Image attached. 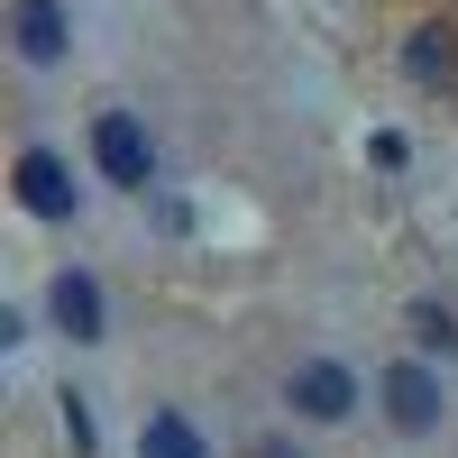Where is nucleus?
<instances>
[{
	"mask_svg": "<svg viewBox=\"0 0 458 458\" xmlns=\"http://www.w3.org/2000/svg\"><path fill=\"white\" fill-rule=\"evenodd\" d=\"M92 165L120 183V193H147V183H157V147H147V129L129 110H101L92 120Z\"/></svg>",
	"mask_w": 458,
	"mask_h": 458,
	"instance_id": "nucleus-1",
	"label": "nucleus"
},
{
	"mask_svg": "<svg viewBox=\"0 0 458 458\" xmlns=\"http://www.w3.org/2000/svg\"><path fill=\"white\" fill-rule=\"evenodd\" d=\"M440 412H449V386H440L422 358L386 367V422H394V431H412V440H422V431H440Z\"/></svg>",
	"mask_w": 458,
	"mask_h": 458,
	"instance_id": "nucleus-2",
	"label": "nucleus"
},
{
	"mask_svg": "<svg viewBox=\"0 0 458 458\" xmlns=\"http://www.w3.org/2000/svg\"><path fill=\"white\" fill-rule=\"evenodd\" d=\"M293 412H302V422H349V412H358V376L339 358H302L293 367Z\"/></svg>",
	"mask_w": 458,
	"mask_h": 458,
	"instance_id": "nucleus-3",
	"label": "nucleus"
},
{
	"mask_svg": "<svg viewBox=\"0 0 458 458\" xmlns=\"http://www.w3.org/2000/svg\"><path fill=\"white\" fill-rule=\"evenodd\" d=\"M10 47H19L28 64H64L73 10H64V0H19V10H10Z\"/></svg>",
	"mask_w": 458,
	"mask_h": 458,
	"instance_id": "nucleus-4",
	"label": "nucleus"
},
{
	"mask_svg": "<svg viewBox=\"0 0 458 458\" xmlns=\"http://www.w3.org/2000/svg\"><path fill=\"white\" fill-rule=\"evenodd\" d=\"M19 202H28L37 220H73V202H83V193H73V174H64L55 147H28V157H19Z\"/></svg>",
	"mask_w": 458,
	"mask_h": 458,
	"instance_id": "nucleus-5",
	"label": "nucleus"
},
{
	"mask_svg": "<svg viewBox=\"0 0 458 458\" xmlns=\"http://www.w3.org/2000/svg\"><path fill=\"white\" fill-rule=\"evenodd\" d=\"M47 312H55L64 339H101V330H110V302H101V284L83 276V266H64V276L47 284Z\"/></svg>",
	"mask_w": 458,
	"mask_h": 458,
	"instance_id": "nucleus-6",
	"label": "nucleus"
},
{
	"mask_svg": "<svg viewBox=\"0 0 458 458\" xmlns=\"http://www.w3.org/2000/svg\"><path fill=\"white\" fill-rule=\"evenodd\" d=\"M138 458H202V431L183 422V412H147V431H138Z\"/></svg>",
	"mask_w": 458,
	"mask_h": 458,
	"instance_id": "nucleus-7",
	"label": "nucleus"
},
{
	"mask_svg": "<svg viewBox=\"0 0 458 458\" xmlns=\"http://www.w3.org/2000/svg\"><path fill=\"white\" fill-rule=\"evenodd\" d=\"M449 64H458V47H449V28H412V47H403V73H412V83H440Z\"/></svg>",
	"mask_w": 458,
	"mask_h": 458,
	"instance_id": "nucleus-8",
	"label": "nucleus"
},
{
	"mask_svg": "<svg viewBox=\"0 0 458 458\" xmlns=\"http://www.w3.org/2000/svg\"><path fill=\"white\" fill-rule=\"evenodd\" d=\"M412 339H422V349H440V358H449V349H458V321L440 312V302H412Z\"/></svg>",
	"mask_w": 458,
	"mask_h": 458,
	"instance_id": "nucleus-9",
	"label": "nucleus"
},
{
	"mask_svg": "<svg viewBox=\"0 0 458 458\" xmlns=\"http://www.w3.org/2000/svg\"><path fill=\"white\" fill-rule=\"evenodd\" d=\"M64 440H73V458L92 449V412H83V394H64Z\"/></svg>",
	"mask_w": 458,
	"mask_h": 458,
	"instance_id": "nucleus-10",
	"label": "nucleus"
},
{
	"mask_svg": "<svg viewBox=\"0 0 458 458\" xmlns=\"http://www.w3.org/2000/svg\"><path fill=\"white\" fill-rule=\"evenodd\" d=\"M248 458H302V449H284V440H257V449H248Z\"/></svg>",
	"mask_w": 458,
	"mask_h": 458,
	"instance_id": "nucleus-11",
	"label": "nucleus"
}]
</instances>
